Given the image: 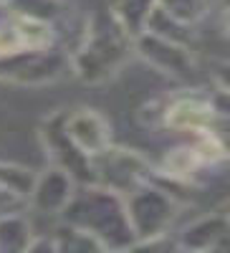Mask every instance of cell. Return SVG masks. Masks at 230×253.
<instances>
[{"label":"cell","mask_w":230,"mask_h":253,"mask_svg":"<svg viewBox=\"0 0 230 253\" xmlns=\"http://www.w3.org/2000/svg\"><path fill=\"white\" fill-rule=\"evenodd\" d=\"M210 112H207V107H202V104L197 101H180L177 107L170 112V126H175V129H205L207 124H210Z\"/></svg>","instance_id":"1"}]
</instances>
